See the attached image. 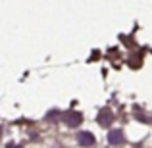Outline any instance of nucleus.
Returning <instances> with one entry per match:
<instances>
[{"mask_svg":"<svg viewBox=\"0 0 152 148\" xmlns=\"http://www.w3.org/2000/svg\"><path fill=\"white\" fill-rule=\"evenodd\" d=\"M64 121L67 123V127H77V125H81L83 117L79 112H66L64 114Z\"/></svg>","mask_w":152,"mask_h":148,"instance_id":"nucleus-1","label":"nucleus"},{"mask_svg":"<svg viewBox=\"0 0 152 148\" xmlns=\"http://www.w3.org/2000/svg\"><path fill=\"white\" fill-rule=\"evenodd\" d=\"M77 142L81 146H93L94 144V135L89 133V131H83V133L77 135Z\"/></svg>","mask_w":152,"mask_h":148,"instance_id":"nucleus-2","label":"nucleus"},{"mask_svg":"<svg viewBox=\"0 0 152 148\" xmlns=\"http://www.w3.org/2000/svg\"><path fill=\"white\" fill-rule=\"evenodd\" d=\"M108 142H110L112 146H118V144H121L123 142V133L119 129H114V131H110L108 133Z\"/></svg>","mask_w":152,"mask_h":148,"instance_id":"nucleus-3","label":"nucleus"},{"mask_svg":"<svg viewBox=\"0 0 152 148\" xmlns=\"http://www.w3.org/2000/svg\"><path fill=\"white\" fill-rule=\"evenodd\" d=\"M112 119H114L112 112L108 110V108H104V112H100V115H98V123H100L102 127H108L112 123Z\"/></svg>","mask_w":152,"mask_h":148,"instance_id":"nucleus-4","label":"nucleus"},{"mask_svg":"<svg viewBox=\"0 0 152 148\" xmlns=\"http://www.w3.org/2000/svg\"><path fill=\"white\" fill-rule=\"evenodd\" d=\"M0 135H2V129H0Z\"/></svg>","mask_w":152,"mask_h":148,"instance_id":"nucleus-5","label":"nucleus"}]
</instances>
